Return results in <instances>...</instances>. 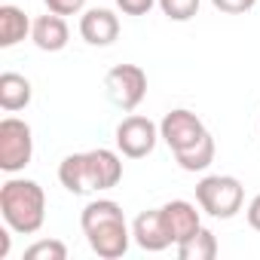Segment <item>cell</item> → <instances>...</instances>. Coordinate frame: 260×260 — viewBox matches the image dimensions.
<instances>
[{
	"label": "cell",
	"instance_id": "1",
	"mask_svg": "<svg viewBox=\"0 0 260 260\" xmlns=\"http://www.w3.org/2000/svg\"><path fill=\"white\" fill-rule=\"evenodd\" d=\"M58 181L74 196L113 190L122 181V159L119 153L107 147L86 150V153H68L58 166Z\"/></svg>",
	"mask_w": 260,
	"mask_h": 260
},
{
	"label": "cell",
	"instance_id": "2",
	"mask_svg": "<svg viewBox=\"0 0 260 260\" xmlns=\"http://www.w3.org/2000/svg\"><path fill=\"white\" fill-rule=\"evenodd\" d=\"M80 226L89 239V248L101 257V260H116L128 251L132 245V230L125 223L122 208L113 199H92L83 214H80Z\"/></svg>",
	"mask_w": 260,
	"mask_h": 260
},
{
	"label": "cell",
	"instance_id": "3",
	"mask_svg": "<svg viewBox=\"0 0 260 260\" xmlns=\"http://www.w3.org/2000/svg\"><path fill=\"white\" fill-rule=\"evenodd\" d=\"M0 214L13 233L34 236L46 220V193L37 181L10 178L0 187Z\"/></svg>",
	"mask_w": 260,
	"mask_h": 260
},
{
	"label": "cell",
	"instance_id": "4",
	"mask_svg": "<svg viewBox=\"0 0 260 260\" xmlns=\"http://www.w3.org/2000/svg\"><path fill=\"white\" fill-rule=\"evenodd\" d=\"M196 205L217 220H230L245 205V187L233 175H205L196 184Z\"/></svg>",
	"mask_w": 260,
	"mask_h": 260
},
{
	"label": "cell",
	"instance_id": "5",
	"mask_svg": "<svg viewBox=\"0 0 260 260\" xmlns=\"http://www.w3.org/2000/svg\"><path fill=\"white\" fill-rule=\"evenodd\" d=\"M31 156H34L31 125L25 119H19V116L0 119V169L7 175H16L25 166H31Z\"/></svg>",
	"mask_w": 260,
	"mask_h": 260
},
{
	"label": "cell",
	"instance_id": "6",
	"mask_svg": "<svg viewBox=\"0 0 260 260\" xmlns=\"http://www.w3.org/2000/svg\"><path fill=\"white\" fill-rule=\"evenodd\" d=\"M104 89H107V98L119 110L132 113L144 101V95H147V74L138 64H116V68L107 71Z\"/></svg>",
	"mask_w": 260,
	"mask_h": 260
},
{
	"label": "cell",
	"instance_id": "7",
	"mask_svg": "<svg viewBox=\"0 0 260 260\" xmlns=\"http://www.w3.org/2000/svg\"><path fill=\"white\" fill-rule=\"evenodd\" d=\"M159 125L141 113H132L125 116L119 125H116V150L125 156V159H144L156 150V141H159Z\"/></svg>",
	"mask_w": 260,
	"mask_h": 260
},
{
	"label": "cell",
	"instance_id": "8",
	"mask_svg": "<svg viewBox=\"0 0 260 260\" xmlns=\"http://www.w3.org/2000/svg\"><path fill=\"white\" fill-rule=\"evenodd\" d=\"M205 132H208L205 122H202L193 110H184V107L169 110V113L162 116V122H159V135H162V141L172 147V153L187 150V147L196 144Z\"/></svg>",
	"mask_w": 260,
	"mask_h": 260
},
{
	"label": "cell",
	"instance_id": "9",
	"mask_svg": "<svg viewBox=\"0 0 260 260\" xmlns=\"http://www.w3.org/2000/svg\"><path fill=\"white\" fill-rule=\"evenodd\" d=\"M132 239H135V245H138L141 251H150V254L166 251L169 245H175V242H172V233H169V226H166L162 208L141 211V214L135 217V223H132Z\"/></svg>",
	"mask_w": 260,
	"mask_h": 260
},
{
	"label": "cell",
	"instance_id": "10",
	"mask_svg": "<svg viewBox=\"0 0 260 260\" xmlns=\"http://www.w3.org/2000/svg\"><path fill=\"white\" fill-rule=\"evenodd\" d=\"M80 37L89 46H110V43H116V37H119V19H116V13L101 10V7L86 10L80 16Z\"/></svg>",
	"mask_w": 260,
	"mask_h": 260
},
{
	"label": "cell",
	"instance_id": "11",
	"mask_svg": "<svg viewBox=\"0 0 260 260\" xmlns=\"http://www.w3.org/2000/svg\"><path fill=\"white\" fill-rule=\"evenodd\" d=\"M31 40L43 52H61L68 46V40H71V31H68L64 16H55V13L37 16L34 25H31Z\"/></svg>",
	"mask_w": 260,
	"mask_h": 260
},
{
	"label": "cell",
	"instance_id": "12",
	"mask_svg": "<svg viewBox=\"0 0 260 260\" xmlns=\"http://www.w3.org/2000/svg\"><path fill=\"white\" fill-rule=\"evenodd\" d=\"M162 217H166V226H169L175 245L184 242V239H190V236L202 226L196 205L187 202V199H172V202H166V205H162Z\"/></svg>",
	"mask_w": 260,
	"mask_h": 260
},
{
	"label": "cell",
	"instance_id": "13",
	"mask_svg": "<svg viewBox=\"0 0 260 260\" xmlns=\"http://www.w3.org/2000/svg\"><path fill=\"white\" fill-rule=\"evenodd\" d=\"M31 80L16 74V71H7L0 74V107H4L7 113H16V110H25L31 104Z\"/></svg>",
	"mask_w": 260,
	"mask_h": 260
},
{
	"label": "cell",
	"instance_id": "14",
	"mask_svg": "<svg viewBox=\"0 0 260 260\" xmlns=\"http://www.w3.org/2000/svg\"><path fill=\"white\" fill-rule=\"evenodd\" d=\"M31 19L25 16V10L13 7V4H4L0 7V46L10 49L16 43H22L28 34H31Z\"/></svg>",
	"mask_w": 260,
	"mask_h": 260
},
{
	"label": "cell",
	"instance_id": "15",
	"mask_svg": "<svg viewBox=\"0 0 260 260\" xmlns=\"http://www.w3.org/2000/svg\"><path fill=\"white\" fill-rule=\"evenodd\" d=\"M214 153H217L214 138H211V132H205L196 144H190L187 150H178V153H175V162H178L184 172H205V169L214 162Z\"/></svg>",
	"mask_w": 260,
	"mask_h": 260
},
{
	"label": "cell",
	"instance_id": "16",
	"mask_svg": "<svg viewBox=\"0 0 260 260\" xmlns=\"http://www.w3.org/2000/svg\"><path fill=\"white\" fill-rule=\"evenodd\" d=\"M217 236L205 226H199L190 239L178 242V257L181 260H214L217 257Z\"/></svg>",
	"mask_w": 260,
	"mask_h": 260
},
{
	"label": "cell",
	"instance_id": "17",
	"mask_svg": "<svg viewBox=\"0 0 260 260\" xmlns=\"http://www.w3.org/2000/svg\"><path fill=\"white\" fill-rule=\"evenodd\" d=\"M64 257H68V245L61 239H40L25 248V260H64Z\"/></svg>",
	"mask_w": 260,
	"mask_h": 260
},
{
	"label": "cell",
	"instance_id": "18",
	"mask_svg": "<svg viewBox=\"0 0 260 260\" xmlns=\"http://www.w3.org/2000/svg\"><path fill=\"white\" fill-rule=\"evenodd\" d=\"M156 4L166 13V19H172V22H190L199 13L202 0H156Z\"/></svg>",
	"mask_w": 260,
	"mask_h": 260
},
{
	"label": "cell",
	"instance_id": "19",
	"mask_svg": "<svg viewBox=\"0 0 260 260\" xmlns=\"http://www.w3.org/2000/svg\"><path fill=\"white\" fill-rule=\"evenodd\" d=\"M43 4H46V10L55 13V16H77V13H83L86 0H43Z\"/></svg>",
	"mask_w": 260,
	"mask_h": 260
},
{
	"label": "cell",
	"instance_id": "20",
	"mask_svg": "<svg viewBox=\"0 0 260 260\" xmlns=\"http://www.w3.org/2000/svg\"><path fill=\"white\" fill-rule=\"evenodd\" d=\"M211 4H214V10H220L226 16H242V13L254 10L257 0H211Z\"/></svg>",
	"mask_w": 260,
	"mask_h": 260
},
{
	"label": "cell",
	"instance_id": "21",
	"mask_svg": "<svg viewBox=\"0 0 260 260\" xmlns=\"http://www.w3.org/2000/svg\"><path fill=\"white\" fill-rule=\"evenodd\" d=\"M116 7H119L125 16H147V13L156 7V0H116Z\"/></svg>",
	"mask_w": 260,
	"mask_h": 260
},
{
	"label": "cell",
	"instance_id": "22",
	"mask_svg": "<svg viewBox=\"0 0 260 260\" xmlns=\"http://www.w3.org/2000/svg\"><path fill=\"white\" fill-rule=\"evenodd\" d=\"M245 217H248V226L260 233V193H257V196L248 202V211H245Z\"/></svg>",
	"mask_w": 260,
	"mask_h": 260
},
{
	"label": "cell",
	"instance_id": "23",
	"mask_svg": "<svg viewBox=\"0 0 260 260\" xmlns=\"http://www.w3.org/2000/svg\"><path fill=\"white\" fill-rule=\"evenodd\" d=\"M7 254H10V226L0 230V260H7Z\"/></svg>",
	"mask_w": 260,
	"mask_h": 260
}]
</instances>
